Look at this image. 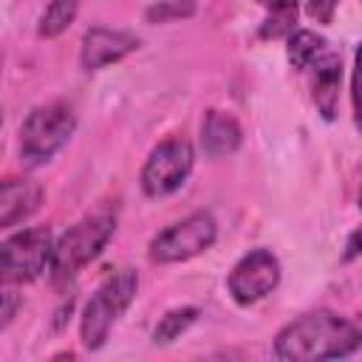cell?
I'll return each instance as SVG.
<instances>
[{
  "instance_id": "cell-9",
  "label": "cell",
  "mask_w": 362,
  "mask_h": 362,
  "mask_svg": "<svg viewBox=\"0 0 362 362\" xmlns=\"http://www.w3.org/2000/svg\"><path fill=\"white\" fill-rule=\"evenodd\" d=\"M139 48V37L133 31L124 28H107V25H93L85 31L82 37V48H79V62L85 71H102L119 59H124L127 54H133Z\"/></svg>"
},
{
  "instance_id": "cell-11",
  "label": "cell",
  "mask_w": 362,
  "mask_h": 362,
  "mask_svg": "<svg viewBox=\"0 0 362 362\" xmlns=\"http://www.w3.org/2000/svg\"><path fill=\"white\" fill-rule=\"evenodd\" d=\"M342 59L339 54H320L314 59V105L322 113L325 122H331L339 110V93H342Z\"/></svg>"
},
{
  "instance_id": "cell-22",
  "label": "cell",
  "mask_w": 362,
  "mask_h": 362,
  "mask_svg": "<svg viewBox=\"0 0 362 362\" xmlns=\"http://www.w3.org/2000/svg\"><path fill=\"white\" fill-rule=\"evenodd\" d=\"M260 3H266V0H260Z\"/></svg>"
},
{
  "instance_id": "cell-8",
  "label": "cell",
  "mask_w": 362,
  "mask_h": 362,
  "mask_svg": "<svg viewBox=\"0 0 362 362\" xmlns=\"http://www.w3.org/2000/svg\"><path fill=\"white\" fill-rule=\"evenodd\" d=\"M277 283H280V260L269 249H252L232 266L226 277V288L238 305H252L263 300L277 288Z\"/></svg>"
},
{
  "instance_id": "cell-2",
  "label": "cell",
  "mask_w": 362,
  "mask_h": 362,
  "mask_svg": "<svg viewBox=\"0 0 362 362\" xmlns=\"http://www.w3.org/2000/svg\"><path fill=\"white\" fill-rule=\"evenodd\" d=\"M136 291H139V274L130 266L116 269L113 274H107L102 280V286L85 303L82 320H79V337H82V345L88 351H96L105 345L110 328L127 311Z\"/></svg>"
},
{
  "instance_id": "cell-5",
  "label": "cell",
  "mask_w": 362,
  "mask_h": 362,
  "mask_svg": "<svg viewBox=\"0 0 362 362\" xmlns=\"http://www.w3.org/2000/svg\"><path fill=\"white\" fill-rule=\"evenodd\" d=\"M54 235L48 226L14 232L0 243V286H20L37 280L51 266Z\"/></svg>"
},
{
  "instance_id": "cell-21",
  "label": "cell",
  "mask_w": 362,
  "mask_h": 362,
  "mask_svg": "<svg viewBox=\"0 0 362 362\" xmlns=\"http://www.w3.org/2000/svg\"><path fill=\"white\" fill-rule=\"evenodd\" d=\"M0 124H3V110H0Z\"/></svg>"
},
{
  "instance_id": "cell-10",
  "label": "cell",
  "mask_w": 362,
  "mask_h": 362,
  "mask_svg": "<svg viewBox=\"0 0 362 362\" xmlns=\"http://www.w3.org/2000/svg\"><path fill=\"white\" fill-rule=\"evenodd\" d=\"M42 204V187L34 178H3L0 181V229L17 226L31 218Z\"/></svg>"
},
{
  "instance_id": "cell-18",
  "label": "cell",
  "mask_w": 362,
  "mask_h": 362,
  "mask_svg": "<svg viewBox=\"0 0 362 362\" xmlns=\"http://www.w3.org/2000/svg\"><path fill=\"white\" fill-rule=\"evenodd\" d=\"M337 6H339V0H305V11H308V17L317 20V23H322V25H328V23L334 20Z\"/></svg>"
},
{
  "instance_id": "cell-6",
  "label": "cell",
  "mask_w": 362,
  "mask_h": 362,
  "mask_svg": "<svg viewBox=\"0 0 362 362\" xmlns=\"http://www.w3.org/2000/svg\"><path fill=\"white\" fill-rule=\"evenodd\" d=\"M218 238V223L212 218V212L198 209L192 215H187L184 221L167 226L164 232H158L150 240V260L153 263H181L189 260L201 252H206Z\"/></svg>"
},
{
  "instance_id": "cell-12",
  "label": "cell",
  "mask_w": 362,
  "mask_h": 362,
  "mask_svg": "<svg viewBox=\"0 0 362 362\" xmlns=\"http://www.w3.org/2000/svg\"><path fill=\"white\" fill-rule=\"evenodd\" d=\"M243 141V130L232 113L223 110H206L201 122V147L209 158H223L235 153Z\"/></svg>"
},
{
  "instance_id": "cell-3",
  "label": "cell",
  "mask_w": 362,
  "mask_h": 362,
  "mask_svg": "<svg viewBox=\"0 0 362 362\" xmlns=\"http://www.w3.org/2000/svg\"><path fill=\"white\" fill-rule=\"evenodd\" d=\"M116 232V212H93L85 215L82 221H76L74 226H68V232L54 240V252H51V277L57 283L71 280L79 269H85L113 238Z\"/></svg>"
},
{
  "instance_id": "cell-13",
  "label": "cell",
  "mask_w": 362,
  "mask_h": 362,
  "mask_svg": "<svg viewBox=\"0 0 362 362\" xmlns=\"http://www.w3.org/2000/svg\"><path fill=\"white\" fill-rule=\"evenodd\" d=\"M76 11H79V0H51L40 17V25H37V34L51 40V37H59L62 31H68V25L76 20Z\"/></svg>"
},
{
  "instance_id": "cell-17",
  "label": "cell",
  "mask_w": 362,
  "mask_h": 362,
  "mask_svg": "<svg viewBox=\"0 0 362 362\" xmlns=\"http://www.w3.org/2000/svg\"><path fill=\"white\" fill-rule=\"evenodd\" d=\"M195 11L192 0H156V6L147 8V20L153 23H164L173 17H189Z\"/></svg>"
},
{
  "instance_id": "cell-1",
  "label": "cell",
  "mask_w": 362,
  "mask_h": 362,
  "mask_svg": "<svg viewBox=\"0 0 362 362\" xmlns=\"http://www.w3.org/2000/svg\"><path fill=\"white\" fill-rule=\"evenodd\" d=\"M362 342V331L354 320L334 311H308L291 320L274 337V354L286 362H317L351 356Z\"/></svg>"
},
{
  "instance_id": "cell-15",
  "label": "cell",
  "mask_w": 362,
  "mask_h": 362,
  "mask_svg": "<svg viewBox=\"0 0 362 362\" xmlns=\"http://www.w3.org/2000/svg\"><path fill=\"white\" fill-rule=\"evenodd\" d=\"M322 45H325V40L317 37L314 31H308V28L291 31V34H288V45H286L288 62L303 71V68H308V65L322 54Z\"/></svg>"
},
{
  "instance_id": "cell-4",
  "label": "cell",
  "mask_w": 362,
  "mask_h": 362,
  "mask_svg": "<svg viewBox=\"0 0 362 362\" xmlns=\"http://www.w3.org/2000/svg\"><path fill=\"white\" fill-rule=\"evenodd\" d=\"M76 116L65 102H48L34 107L20 124V158L28 167L51 161L74 136Z\"/></svg>"
},
{
  "instance_id": "cell-19",
  "label": "cell",
  "mask_w": 362,
  "mask_h": 362,
  "mask_svg": "<svg viewBox=\"0 0 362 362\" xmlns=\"http://www.w3.org/2000/svg\"><path fill=\"white\" fill-rule=\"evenodd\" d=\"M17 311H20V294L0 288V331L14 320Z\"/></svg>"
},
{
  "instance_id": "cell-20",
  "label": "cell",
  "mask_w": 362,
  "mask_h": 362,
  "mask_svg": "<svg viewBox=\"0 0 362 362\" xmlns=\"http://www.w3.org/2000/svg\"><path fill=\"white\" fill-rule=\"evenodd\" d=\"M356 240H359V232H351V238H348V249H345V260H354V257L359 255Z\"/></svg>"
},
{
  "instance_id": "cell-7",
  "label": "cell",
  "mask_w": 362,
  "mask_h": 362,
  "mask_svg": "<svg viewBox=\"0 0 362 362\" xmlns=\"http://www.w3.org/2000/svg\"><path fill=\"white\" fill-rule=\"evenodd\" d=\"M192 164H195V150L184 136H173V139L158 141L141 167L144 195L161 198V195L175 192L187 181V175L192 173Z\"/></svg>"
},
{
  "instance_id": "cell-14",
  "label": "cell",
  "mask_w": 362,
  "mask_h": 362,
  "mask_svg": "<svg viewBox=\"0 0 362 362\" xmlns=\"http://www.w3.org/2000/svg\"><path fill=\"white\" fill-rule=\"evenodd\" d=\"M269 3V17L260 25L263 40H277L288 37L297 23V0H266Z\"/></svg>"
},
{
  "instance_id": "cell-16",
  "label": "cell",
  "mask_w": 362,
  "mask_h": 362,
  "mask_svg": "<svg viewBox=\"0 0 362 362\" xmlns=\"http://www.w3.org/2000/svg\"><path fill=\"white\" fill-rule=\"evenodd\" d=\"M195 320H198V308H192V305L167 311V314L158 320L156 331H153V342H156V345H167V342L178 339V337H181V334L195 322Z\"/></svg>"
}]
</instances>
